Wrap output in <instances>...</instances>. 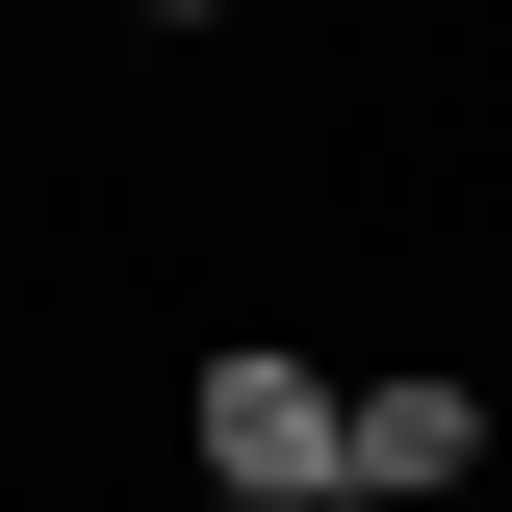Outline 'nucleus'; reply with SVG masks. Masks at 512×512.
Masks as SVG:
<instances>
[{"instance_id":"obj_1","label":"nucleus","mask_w":512,"mask_h":512,"mask_svg":"<svg viewBox=\"0 0 512 512\" xmlns=\"http://www.w3.org/2000/svg\"><path fill=\"white\" fill-rule=\"evenodd\" d=\"M205 487L359 512V384H308V359H205Z\"/></svg>"},{"instance_id":"obj_2","label":"nucleus","mask_w":512,"mask_h":512,"mask_svg":"<svg viewBox=\"0 0 512 512\" xmlns=\"http://www.w3.org/2000/svg\"><path fill=\"white\" fill-rule=\"evenodd\" d=\"M461 461H487V384H359V487L384 512H436Z\"/></svg>"},{"instance_id":"obj_3","label":"nucleus","mask_w":512,"mask_h":512,"mask_svg":"<svg viewBox=\"0 0 512 512\" xmlns=\"http://www.w3.org/2000/svg\"><path fill=\"white\" fill-rule=\"evenodd\" d=\"M128 26H231V0H128Z\"/></svg>"},{"instance_id":"obj_4","label":"nucleus","mask_w":512,"mask_h":512,"mask_svg":"<svg viewBox=\"0 0 512 512\" xmlns=\"http://www.w3.org/2000/svg\"><path fill=\"white\" fill-rule=\"evenodd\" d=\"M205 512H282V487H205Z\"/></svg>"},{"instance_id":"obj_5","label":"nucleus","mask_w":512,"mask_h":512,"mask_svg":"<svg viewBox=\"0 0 512 512\" xmlns=\"http://www.w3.org/2000/svg\"><path fill=\"white\" fill-rule=\"evenodd\" d=\"M359 512H384V487H359Z\"/></svg>"}]
</instances>
